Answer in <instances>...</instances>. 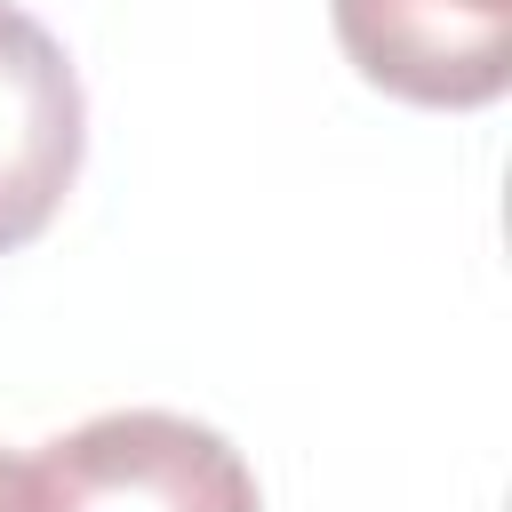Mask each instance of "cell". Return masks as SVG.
<instances>
[{
    "mask_svg": "<svg viewBox=\"0 0 512 512\" xmlns=\"http://www.w3.org/2000/svg\"><path fill=\"white\" fill-rule=\"evenodd\" d=\"M0 512H40V496H32V464H24V456H0Z\"/></svg>",
    "mask_w": 512,
    "mask_h": 512,
    "instance_id": "277c9868",
    "label": "cell"
},
{
    "mask_svg": "<svg viewBox=\"0 0 512 512\" xmlns=\"http://www.w3.org/2000/svg\"><path fill=\"white\" fill-rule=\"evenodd\" d=\"M40 512H264L240 448L168 408H112L32 456Z\"/></svg>",
    "mask_w": 512,
    "mask_h": 512,
    "instance_id": "6da1fadb",
    "label": "cell"
},
{
    "mask_svg": "<svg viewBox=\"0 0 512 512\" xmlns=\"http://www.w3.org/2000/svg\"><path fill=\"white\" fill-rule=\"evenodd\" d=\"M88 112L56 32L0 0V256L40 240L80 176Z\"/></svg>",
    "mask_w": 512,
    "mask_h": 512,
    "instance_id": "3957f363",
    "label": "cell"
},
{
    "mask_svg": "<svg viewBox=\"0 0 512 512\" xmlns=\"http://www.w3.org/2000/svg\"><path fill=\"white\" fill-rule=\"evenodd\" d=\"M336 40L400 104L472 112L512 80V0H336Z\"/></svg>",
    "mask_w": 512,
    "mask_h": 512,
    "instance_id": "7a4b0ae2",
    "label": "cell"
}]
</instances>
